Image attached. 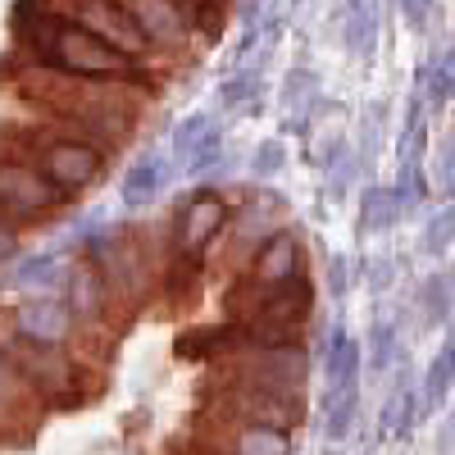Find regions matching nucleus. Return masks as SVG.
I'll use <instances>...</instances> for the list:
<instances>
[{"label":"nucleus","instance_id":"nucleus-1","mask_svg":"<svg viewBox=\"0 0 455 455\" xmlns=\"http://www.w3.org/2000/svg\"><path fill=\"white\" fill-rule=\"evenodd\" d=\"M68 196L51 182V173L28 156H0V210L19 228L51 223Z\"/></svg>","mask_w":455,"mask_h":455},{"label":"nucleus","instance_id":"nucleus-2","mask_svg":"<svg viewBox=\"0 0 455 455\" xmlns=\"http://www.w3.org/2000/svg\"><path fill=\"white\" fill-rule=\"evenodd\" d=\"M32 160L51 173V182L60 187L64 196H78V192H87V187H96L105 178L109 150L100 141H92V137H64L60 132V137L42 141V150H36Z\"/></svg>","mask_w":455,"mask_h":455},{"label":"nucleus","instance_id":"nucleus-3","mask_svg":"<svg viewBox=\"0 0 455 455\" xmlns=\"http://www.w3.org/2000/svg\"><path fill=\"white\" fill-rule=\"evenodd\" d=\"M228 219H233V205H228L223 192H214V187H201V192H192L182 201L178 219H173V251L182 259H201L210 255V246L219 242V233L228 228Z\"/></svg>","mask_w":455,"mask_h":455},{"label":"nucleus","instance_id":"nucleus-4","mask_svg":"<svg viewBox=\"0 0 455 455\" xmlns=\"http://www.w3.org/2000/svg\"><path fill=\"white\" fill-rule=\"evenodd\" d=\"M310 300H315V287H310L306 274H296L291 283H283L274 291H259L255 310H251L255 315L251 337H259V341H291L310 319Z\"/></svg>","mask_w":455,"mask_h":455},{"label":"nucleus","instance_id":"nucleus-5","mask_svg":"<svg viewBox=\"0 0 455 455\" xmlns=\"http://www.w3.org/2000/svg\"><path fill=\"white\" fill-rule=\"evenodd\" d=\"M233 410L242 419H255V424L300 428V419H306V387H278V383L237 378L233 383Z\"/></svg>","mask_w":455,"mask_h":455},{"label":"nucleus","instance_id":"nucleus-6","mask_svg":"<svg viewBox=\"0 0 455 455\" xmlns=\"http://www.w3.org/2000/svg\"><path fill=\"white\" fill-rule=\"evenodd\" d=\"M237 378H255V383H278V387H306L310 383V355L306 347L291 341H259L251 337L242 347V373Z\"/></svg>","mask_w":455,"mask_h":455},{"label":"nucleus","instance_id":"nucleus-7","mask_svg":"<svg viewBox=\"0 0 455 455\" xmlns=\"http://www.w3.org/2000/svg\"><path fill=\"white\" fill-rule=\"evenodd\" d=\"M0 347L14 355V364L23 369V378L32 383L36 396H55V401H60L64 387H78V378H73V360H68L64 347H42V341H28V337H19L14 328H10V337H0Z\"/></svg>","mask_w":455,"mask_h":455},{"label":"nucleus","instance_id":"nucleus-8","mask_svg":"<svg viewBox=\"0 0 455 455\" xmlns=\"http://www.w3.org/2000/svg\"><path fill=\"white\" fill-rule=\"evenodd\" d=\"M83 28H92L96 36H105V42H114L119 51L128 55H146V51H156L150 46V36L141 32V23L132 19V10L124 5V0H68V10Z\"/></svg>","mask_w":455,"mask_h":455},{"label":"nucleus","instance_id":"nucleus-9","mask_svg":"<svg viewBox=\"0 0 455 455\" xmlns=\"http://www.w3.org/2000/svg\"><path fill=\"white\" fill-rule=\"evenodd\" d=\"M114 300H119V296H114V287L100 274L96 259H78V264H68V269H64V306L73 310L78 328H105Z\"/></svg>","mask_w":455,"mask_h":455},{"label":"nucleus","instance_id":"nucleus-10","mask_svg":"<svg viewBox=\"0 0 455 455\" xmlns=\"http://www.w3.org/2000/svg\"><path fill=\"white\" fill-rule=\"evenodd\" d=\"M10 328L28 341H42V347H68L78 337V319L64 306V296H46V291H32L10 315Z\"/></svg>","mask_w":455,"mask_h":455},{"label":"nucleus","instance_id":"nucleus-11","mask_svg":"<svg viewBox=\"0 0 455 455\" xmlns=\"http://www.w3.org/2000/svg\"><path fill=\"white\" fill-rule=\"evenodd\" d=\"M296 274H306V246H300L296 233L274 228L251 255V287L255 291H274V287L291 283Z\"/></svg>","mask_w":455,"mask_h":455},{"label":"nucleus","instance_id":"nucleus-12","mask_svg":"<svg viewBox=\"0 0 455 455\" xmlns=\"http://www.w3.org/2000/svg\"><path fill=\"white\" fill-rule=\"evenodd\" d=\"M132 10V19L141 23V32L150 36L156 51H182L187 36H192V14H187V0H124Z\"/></svg>","mask_w":455,"mask_h":455},{"label":"nucleus","instance_id":"nucleus-13","mask_svg":"<svg viewBox=\"0 0 455 455\" xmlns=\"http://www.w3.org/2000/svg\"><path fill=\"white\" fill-rule=\"evenodd\" d=\"M169 169H173V160H169V156H156V150L137 156V160H132V169L124 173V187H119L124 205H128V210L150 205V201L160 196V187L169 182Z\"/></svg>","mask_w":455,"mask_h":455},{"label":"nucleus","instance_id":"nucleus-14","mask_svg":"<svg viewBox=\"0 0 455 455\" xmlns=\"http://www.w3.org/2000/svg\"><path fill=\"white\" fill-rule=\"evenodd\" d=\"M405 201H410V187H369L360 205V228L364 233H383V228L401 219Z\"/></svg>","mask_w":455,"mask_h":455},{"label":"nucleus","instance_id":"nucleus-15","mask_svg":"<svg viewBox=\"0 0 455 455\" xmlns=\"http://www.w3.org/2000/svg\"><path fill=\"white\" fill-rule=\"evenodd\" d=\"M364 347L347 332H332L328 337V351H323V383L328 387H341V383H360V355Z\"/></svg>","mask_w":455,"mask_h":455},{"label":"nucleus","instance_id":"nucleus-16","mask_svg":"<svg viewBox=\"0 0 455 455\" xmlns=\"http://www.w3.org/2000/svg\"><path fill=\"white\" fill-rule=\"evenodd\" d=\"M36 392H32V383L23 378V369L14 364V355L0 347V424H14L19 414L28 410V401H32Z\"/></svg>","mask_w":455,"mask_h":455},{"label":"nucleus","instance_id":"nucleus-17","mask_svg":"<svg viewBox=\"0 0 455 455\" xmlns=\"http://www.w3.org/2000/svg\"><path fill=\"white\" fill-rule=\"evenodd\" d=\"M360 410V383H341V387H323V433L332 442H341L355 424Z\"/></svg>","mask_w":455,"mask_h":455},{"label":"nucleus","instance_id":"nucleus-18","mask_svg":"<svg viewBox=\"0 0 455 455\" xmlns=\"http://www.w3.org/2000/svg\"><path fill=\"white\" fill-rule=\"evenodd\" d=\"M14 291H46L51 283H64V259L55 251H42V255H28L19 269L5 278Z\"/></svg>","mask_w":455,"mask_h":455},{"label":"nucleus","instance_id":"nucleus-19","mask_svg":"<svg viewBox=\"0 0 455 455\" xmlns=\"http://www.w3.org/2000/svg\"><path fill=\"white\" fill-rule=\"evenodd\" d=\"M228 446H233L237 455H283V451H291V428H274V424L246 419Z\"/></svg>","mask_w":455,"mask_h":455},{"label":"nucleus","instance_id":"nucleus-20","mask_svg":"<svg viewBox=\"0 0 455 455\" xmlns=\"http://www.w3.org/2000/svg\"><path fill=\"white\" fill-rule=\"evenodd\" d=\"M373 42H378V14H373V5H369V0H351V5H347V46L364 60L373 51Z\"/></svg>","mask_w":455,"mask_h":455},{"label":"nucleus","instance_id":"nucleus-21","mask_svg":"<svg viewBox=\"0 0 455 455\" xmlns=\"http://www.w3.org/2000/svg\"><path fill=\"white\" fill-rule=\"evenodd\" d=\"M451 383H455V341H446V347L433 355V364H428V373H424V387H419V401L433 410V405L451 392Z\"/></svg>","mask_w":455,"mask_h":455},{"label":"nucleus","instance_id":"nucleus-22","mask_svg":"<svg viewBox=\"0 0 455 455\" xmlns=\"http://www.w3.org/2000/svg\"><path fill=\"white\" fill-rule=\"evenodd\" d=\"M210 128H214L210 114H187V119L173 128V137H169V160H173V164H182V160L196 150V141H201Z\"/></svg>","mask_w":455,"mask_h":455},{"label":"nucleus","instance_id":"nucleus-23","mask_svg":"<svg viewBox=\"0 0 455 455\" xmlns=\"http://www.w3.org/2000/svg\"><path fill=\"white\" fill-rule=\"evenodd\" d=\"M259 87H264V78H259L255 68H237L233 78L219 83V105L223 109H242V105H251L259 96Z\"/></svg>","mask_w":455,"mask_h":455},{"label":"nucleus","instance_id":"nucleus-24","mask_svg":"<svg viewBox=\"0 0 455 455\" xmlns=\"http://www.w3.org/2000/svg\"><path fill=\"white\" fill-rule=\"evenodd\" d=\"M414 405H419V392L410 387V378H401V383L392 387V396H387V405H383V428L387 433H405Z\"/></svg>","mask_w":455,"mask_h":455},{"label":"nucleus","instance_id":"nucleus-25","mask_svg":"<svg viewBox=\"0 0 455 455\" xmlns=\"http://www.w3.org/2000/svg\"><path fill=\"white\" fill-rule=\"evenodd\" d=\"M182 164H187V173H192V178H205L210 169H219V164H223V128L214 124V128L196 141V150H192V156H187Z\"/></svg>","mask_w":455,"mask_h":455},{"label":"nucleus","instance_id":"nucleus-26","mask_svg":"<svg viewBox=\"0 0 455 455\" xmlns=\"http://www.w3.org/2000/svg\"><path fill=\"white\" fill-rule=\"evenodd\" d=\"M287 169V146L278 141V137H269V141H259L255 150H251V173L259 178V182H269V178H278Z\"/></svg>","mask_w":455,"mask_h":455},{"label":"nucleus","instance_id":"nucleus-27","mask_svg":"<svg viewBox=\"0 0 455 455\" xmlns=\"http://www.w3.org/2000/svg\"><path fill=\"white\" fill-rule=\"evenodd\" d=\"M451 296H455V287H451V278H428L424 283V291H419V310H424V323H442L446 319V310H451Z\"/></svg>","mask_w":455,"mask_h":455},{"label":"nucleus","instance_id":"nucleus-28","mask_svg":"<svg viewBox=\"0 0 455 455\" xmlns=\"http://www.w3.org/2000/svg\"><path fill=\"white\" fill-rule=\"evenodd\" d=\"M424 78H428V96L433 100H451L455 96V46L433 60V68L424 73Z\"/></svg>","mask_w":455,"mask_h":455},{"label":"nucleus","instance_id":"nucleus-29","mask_svg":"<svg viewBox=\"0 0 455 455\" xmlns=\"http://www.w3.org/2000/svg\"><path fill=\"white\" fill-rule=\"evenodd\" d=\"M455 242V210H442V214H433L428 219V228H424V251H446Z\"/></svg>","mask_w":455,"mask_h":455},{"label":"nucleus","instance_id":"nucleus-30","mask_svg":"<svg viewBox=\"0 0 455 455\" xmlns=\"http://www.w3.org/2000/svg\"><path fill=\"white\" fill-rule=\"evenodd\" d=\"M392 351H396V323L378 319V323L369 328V355H373V364L383 369V364L392 360Z\"/></svg>","mask_w":455,"mask_h":455},{"label":"nucleus","instance_id":"nucleus-31","mask_svg":"<svg viewBox=\"0 0 455 455\" xmlns=\"http://www.w3.org/2000/svg\"><path fill=\"white\" fill-rule=\"evenodd\" d=\"M19 246H23V228L5 210H0V264H10L19 255Z\"/></svg>","mask_w":455,"mask_h":455},{"label":"nucleus","instance_id":"nucleus-32","mask_svg":"<svg viewBox=\"0 0 455 455\" xmlns=\"http://www.w3.org/2000/svg\"><path fill=\"white\" fill-rule=\"evenodd\" d=\"M347 287H351V264L347 259H328V291L332 296H347Z\"/></svg>","mask_w":455,"mask_h":455},{"label":"nucleus","instance_id":"nucleus-33","mask_svg":"<svg viewBox=\"0 0 455 455\" xmlns=\"http://www.w3.org/2000/svg\"><path fill=\"white\" fill-rule=\"evenodd\" d=\"M437 182H442L446 196H455V141L442 150V160H437Z\"/></svg>","mask_w":455,"mask_h":455},{"label":"nucleus","instance_id":"nucleus-34","mask_svg":"<svg viewBox=\"0 0 455 455\" xmlns=\"http://www.w3.org/2000/svg\"><path fill=\"white\" fill-rule=\"evenodd\" d=\"M401 5V14L414 23V28H424V19H428V10H433V0H396Z\"/></svg>","mask_w":455,"mask_h":455},{"label":"nucleus","instance_id":"nucleus-35","mask_svg":"<svg viewBox=\"0 0 455 455\" xmlns=\"http://www.w3.org/2000/svg\"><path fill=\"white\" fill-rule=\"evenodd\" d=\"M255 5H264V0H251V10H255Z\"/></svg>","mask_w":455,"mask_h":455},{"label":"nucleus","instance_id":"nucleus-36","mask_svg":"<svg viewBox=\"0 0 455 455\" xmlns=\"http://www.w3.org/2000/svg\"><path fill=\"white\" fill-rule=\"evenodd\" d=\"M210 5H223V0H210Z\"/></svg>","mask_w":455,"mask_h":455}]
</instances>
